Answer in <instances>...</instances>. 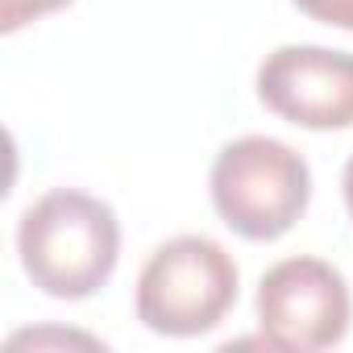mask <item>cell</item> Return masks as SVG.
Returning <instances> with one entry per match:
<instances>
[{
  "label": "cell",
  "mask_w": 353,
  "mask_h": 353,
  "mask_svg": "<svg viewBox=\"0 0 353 353\" xmlns=\"http://www.w3.org/2000/svg\"><path fill=\"white\" fill-rule=\"evenodd\" d=\"M17 254L30 283L50 299H88L117 270V212L88 192L54 188L21 212Z\"/></svg>",
  "instance_id": "6da1fadb"
},
{
  "label": "cell",
  "mask_w": 353,
  "mask_h": 353,
  "mask_svg": "<svg viewBox=\"0 0 353 353\" xmlns=\"http://www.w3.org/2000/svg\"><path fill=\"white\" fill-rule=\"evenodd\" d=\"M208 192L216 216L233 233L245 241H274L307 212L312 170L287 141L250 133L216 154Z\"/></svg>",
  "instance_id": "7a4b0ae2"
},
{
  "label": "cell",
  "mask_w": 353,
  "mask_h": 353,
  "mask_svg": "<svg viewBox=\"0 0 353 353\" xmlns=\"http://www.w3.org/2000/svg\"><path fill=\"white\" fill-rule=\"evenodd\" d=\"M233 254L200 233L162 241L137 274V320L158 336L212 332L237 303Z\"/></svg>",
  "instance_id": "3957f363"
},
{
  "label": "cell",
  "mask_w": 353,
  "mask_h": 353,
  "mask_svg": "<svg viewBox=\"0 0 353 353\" xmlns=\"http://www.w3.org/2000/svg\"><path fill=\"white\" fill-rule=\"evenodd\" d=\"M349 320L345 274L324 258H283L258 283V324L274 349H328L345 341Z\"/></svg>",
  "instance_id": "277c9868"
},
{
  "label": "cell",
  "mask_w": 353,
  "mask_h": 353,
  "mask_svg": "<svg viewBox=\"0 0 353 353\" xmlns=\"http://www.w3.org/2000/svg\"><path fill=\"white\" fill-rule=\"evenodd\" d=\"M258 100L303 129H349L353 54L328 46H279L258 67Z\"/></svg>",
  "instance_id": "5b68a950"
},
{
  "label": "cell",
  "mask_w": 353,
  "mask_h": 353,
  "mask_svg": "<svg viewBox=\"0 0 353 353\" xmlns=\"http://www.w3.org/2000/svg\"><path fill=\"white\" fill-rule=\"evenodd\" d=\"M67 5H71V0H0V30L13 34V30L38 21V17H46V13L67 9Z\"/></svg>",
  "instance_id": "8992f818"
},
{
  "label": "cell",
  "mask_w": 353,
  "mask_h": 353,
  "mask_svg": "<svg viewBox=\"0 0 353 353\" xmlns=\"http://www.w3.org/2000/svg\"><path fill=\"white\" fill-rule=\"evenodd\" d=\"M299 13H307L312 21L336 26V30H353V0H291Z\"/></svg>",
  "instance_id": "52a82bcc"
},
{
  "label": "cell",
  "mask_w": 353,
  "mask_h": 353,
  "mask_svg": "<svg viewBox=\"0 0 353 353\" xmlns=\"http://www.w3.org/2000/svg\"><path fill=\"white\" fill-rule=\"evenodd\" d=\"M341 188H345V208H349V216H353V154H349V162H345V179H341Z\"/></svg>",
  "instance_id": "ba28073f"
}]
</instances>
